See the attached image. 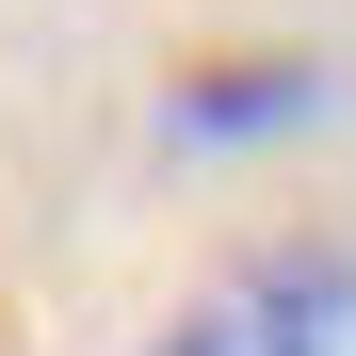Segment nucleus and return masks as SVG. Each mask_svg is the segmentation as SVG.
Returning <instances> with one entry per match:
<instances>
[{
	"label": "nucleus",
	"instance_id": "obj_1",
	"mask_svg": "<svg viewBox=\"0 0 356 356\" xmlns=\"http://www.w3.org/2000/svg\"><path fill=\"white\" fill-rule=\"evenodd\" d=\"M130 356H356V243H275L243 275H211Z\"/></svg>",
	"mask_w": 356,
	"mask_h": 356
},
{
	"label": "nucleus",
	"instance_id": "obj_2",
	"mask_svg": "<svg viewBox=\"0 0 356 356\" xmlns=\"http://www.w3.org/2000/svg\"><path fill=\"white\" fill-rule=\"evenodd\" d=\"M308 113V65H227V81H178V130H275Z\"/></svg>",
	"mask_w": 356,
	"mask_h": 356
}]
</instances>
